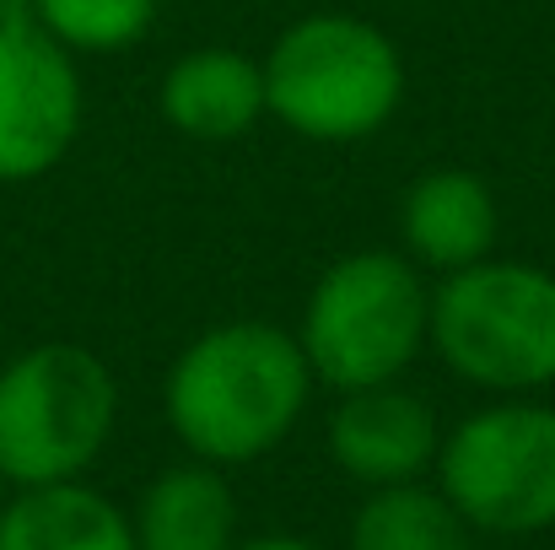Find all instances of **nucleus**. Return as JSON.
Wrapping results in <instances>:
<instances>
[{"instance_id": "1", "label": "nucleus", "mask_w": 555, "mask_h": 550, "mask_svg": "<svg viewBox=\"0 0 555 550\" xmlns=\"http://www.w3.org/2000/svg\"><path fill=\"white\" fill-rule=\"evenodd\" d=\"M308 394L313 367L302 346L275 324L237 319L179 351L168 372V421L194 459L248 464L297 426Z\"/></svg>"}, {"instance_id": "2", "label": "nucleus", "mask_w": 555, "mask_h": 550, "mask_svg": "<svg viewBox=\"0 0 555 550\" xmlns=\"http://www.w3.org/2000/svg\"><path fill=\"white\" fill-rule=\"evenodd\" d=\"M259 71L264 114H275L302 141L324 146L377 136L404 98V65L388 33L335 11L292 22Z\"/></svg>"}, {"instance_id": "3", "label": "nucleus", "mask_w": 555, "mask_h": 550, "mask_svg": "<svg viewBox=\"0 0 555 550\" xmlns=\"http://www.w3.org/2000/svg\"><path fill=\"white\" fill-rule=\"evenodd\" d=\"M426 341L464 383L529 394L555 383V276L513 259L448 270L431 292Z\"/></svg>"}, {"instance_id": "4", "label": "nucleus", "mask_w": 555, "mask_h": 550, "mask_svg": "<svg viewBox=\"0 0 555 550\" xmlns=\"http://www.w3.org/2000/svg\"><path fill=\"white\" fill-rule=\"evenodd\" d=\"M119 383L70 341H43L0 367V475L22 486L76 481L108 443Z\"/></svg>"}, {"instance_id": "5", "label": "nucleus", "mask_w": 555, "mask_h": 550, "mask_svg": "<svg viewBox=\"0 0 555 550\" xmlns=\"http://www.w3.org/2000/svg\"><path fill=\"white\" fill-rule=\"evenodd\" d=\"M431 292L404 254H346L330 265L302 308V357L319 383L351 394L393 383L421 357Z\"/></svg>"}, {"instance_id": "6", "label": "nucleus", "mask_w": 555, "mask_h": 550, "mask_svg": "<svg viewBox=\"0 0 555 550\" xmlns=\"http://www.w3.org/2000/svg\"><path fill=\"white\" fill-rule=\"evenodd\" d=\"M437 481L469 529H555V410L524 399L475 410L442 437Z\"/></svg>"}, {"instance_id": "7", "label": "nucleus", "mask_w": 555, "mask_h": 550, "mask_svg": "<svg viewBox=\"0 0 555 550\" xmlns=\"http://www.w3.org/2000/svg\"><path fill=\"white\" fill-rule=\"evenodd\" d=\"M81 76L27 0H0V183H33L76 146Z\"/></svg>"}, {"instance_id": "8", "label": "nucleus", "mask_w": 555, "mask_h": 550, "mask_svg": "<svg viewBox=\"0 0 555 550\" xmlns=\"http://www.w3.org/2000/svg\"><path fill=\"white\" fill-rule=\"evenodd\" d=\"M437 448H442V432H437L431 405L410 388H393V383L351 388L330 415L335 464L372 491L415 481L437 459Z\"/></svg>"}, {"instance_id": "9", "label": "nucleus", "mask_w": 555, "mask_h": 550, "mask_svg": "<svg viewBox=\"0 0 555 550\" xmlns=\"http://www.w3.org/2000/svg\"><path fill=\"white\" fill-rule=\"evenodd\" d=\"M399 232H404V248L431 270L480 265L502 232L496 194L486 189V179H475L464 168H437L404 189Z\"/></svg>"}, {"instance_id": "10", "label": "nucleus", "mask_w": 555, "mask_h": 550, "mask_svg": "<svg viewBox=\"0 0 555 550\" xmlns=\"http://www.w3.org/2000/svg\"><path fill=\"white\" fill-rule=\"evenodd\" d=\"M163 114L189 141H237L264 114V71L237 49H194L163 81Z\"/></svg>"}, {"instance_id": "11", "label": "nucleus", "mask_w": 555, "mask_h": 550, "mask_svg": "<svg viewBox=\"0 0 555 550\" xmlns=\"http://www.w3.org/2000/svg\"><path fill=\"white\" fill-rule=\"evenodd\" d=\"M0 550H135V524L92 486H22L0 508Z\"/></svg>"}, {"instance_id": "12", "label": "nucleus", "mask_w": 555, "mask_h": 550, "mask_svg": "<svg viewBox=\"0 0 555 550\" xmlns=\"http://www.w3.org/2000/svg\"><path fill=\"white\" fill-rule=\"evenodd\" d=\"M237 502L216 464L163 470L135 508V550H232Z\"/></svg>"}, {"instance_id": "13", "label": "nucleus", "mask_w": 555, "mask_h": 550, "mask_svg": "<svg viewBox=\"0 0 555 550\" xmlns=\"http://www.w3.org/2000/svg\"><path fill=\"white\" fill-rule=\"evenodd\" d=\"M351 550H475L469 524L442 491H426L415 481L404 486H377L357 524H351Z\"/></svg>"}, {"instance_id": "14", "label": "nucleus", "mask_w": 555, "mask_h": 550, "mask_svg": "<svg viewBox=\"0 0 555 550\" xmlns=\"http://www.w3.org/2000/svg\"><path fill=\"white\" fill-rule=\"evenodd\" d=\"M38 27L70 54H119L146 38L157 0H27Z\"/></svg>"}, {"instance_id": "15", "label": "nucleus", "mask_w": 555, "mask_h": 550, "mask_svg": "<svg viewBox=\"0 0 555 550\" xmlns=\"http://www.w3.org/2000/svg\"><path fill=\"white\" fill-rule=\"evenodd\" d=\"M237 550H319V546L292 540V535H264V540H248V546H237Z\"/></svg>"}, {"instance_id": "16", "label": "nucleus", "mask_w": 555, "mask_h": 550, "mask_svg": "<svg viewBox=\"0 0 555 550\" xmlns=\"http://www.w3.org/2000/svg\"><path fill=\"white\" fill-rule=\"evenodd\" d=\"M5 486H11V481H5V475H0V508H5Z\"/></svg>"}]
</instances>
